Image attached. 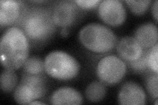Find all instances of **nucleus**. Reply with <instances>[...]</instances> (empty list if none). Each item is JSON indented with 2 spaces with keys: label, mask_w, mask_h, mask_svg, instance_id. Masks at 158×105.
I'll return each mask as SVG.
<instances>
[{
  "label": "nucleus",
  "mask_w": 158,
  "mask_h": 105,
  "mask_svg": "<svg viewBox=\"0 0 158 105\" xmlns=\"http://www.w3.org/2000/svg\"><path fill=\"white\" fill-rule=\"evenodd\" d=\"M29 54L28 38L21 28L11 27L5 32L0 42V58L5 68L16 71L23 66Z\"/></svg>",
  "instance_id": "f257e3e1"
},
{
  "label": "nucleus",
  "mask_w": 158,
  "mask_h": 105,
  "mask_svg": "<svg viewBox=\"0 0 158 105\" xmlns=\"http://www.w3.org/2000/svg\"><path fill=\"white\" fill-rule=\"evenodd\" d=\"M79 39L86 49L98 53L110 51L117 43L115 34L110 28L96 22L82 27L79 32Z\"/></svg>",
  "instance_id": "f03ea898"
},
{
  "label": "nucleus",
  "mask_w": 158,
  "mask_h": 105,
  "mask_svg": "<svg viewBox=\"0 0 158 105\" xmlns=\"http://www.w3.org/2000/svg\"><path fill=\"white\" fill-rule=\"evenodd\" d=\"M52 16L42 9H32L24 14L21 30L27 38L34 41L47 39L55 30Z\"/></svg>",
  "instance_id": "7ed1b4c3"
},
{
  "label": "nucleus",
  "mask_w": 158,
  "mask_h": 105,
  "mask_svg": "<svg viewBox=\"0 0 158 105\" xmlns=\"http://www.w3.org/2000/svg\"><path fill=\"white\" fill-rule=\"evenodd\" d=\"M44 67L49 76L61 81L75 78L80 70V64L77 59L62 51L49 53L44 59Z\"/></svg>",
  "instance_id": "20e7f679"
},
{
  "label": "nucleus",
  "mask_w": 158,
  "mask_h": 105,
  "mask_svg": "<svg viewBox=\"0 0 158 105\" xmlns=\"http://www.w3.org/2000/svg\"><path fill=\"white\" fill-rule=\"evenodd\" d=\"M46 93L45 79L42 75L24 74L21 81L14 90L15 101L21 104H29L42 97Z\"/></svg>",
  "instance_id": "39448f33"
},
{
  "label": "nucleus",
  "mask_w": 158,
  "mask_h": 105,
  "mask_svg": "<svg viewBox=\"0 0 158 105\" xmlns=\"http://www.w3.org/2000/svg\"><path fill=\"white\" fill-rule=\"evenodd\" d=\"M126 71V64L120 58L115 55H108L98 62L96 74L102 83L113 86L122 80Z\"/></svg>",
  "instance_id": "423d86ee"
},
{
  "label": "nucleus",
  "mask_w": 158,
  "mask_h": 105,
  "mask_svg": "<svg viewBox=\"0 0 158 105\" xmlns=\"http://www.w3.org/2000/svg\"><path fill=\"white\" fill-rule=\"evenodd\" d=\"M98 14L102 21L112 26L125 21L126 10L119 0H103L98 5Z\"/></svg>",
  "instance_id": "0eeeda50"
},
{
  "label": "nucleus",
  "mask_w": 158,
  "mask_h": 105,
  "mask_svg": "<svg viewBox=\"0 0 158 105\" xmlns=\"http://www.w3.org/2000/svg\"><path fill=\"white\" fill-rule=\"evenodd\" d=\"M75 2L62 1L54 7L52 19L55 25L66 28L76 21L78 16L79 10Z\"/></svg>",
  "instance_id": "6e6552de"
},
{
  "label": "nucleus",
  "mask_w": 158,
  "mask_h": 105,
  "mask_svg": "<svg viewBox=\"0 0 158 105\" xmlns=\"http://www.w3.org/2000/svg\"><path fill=\"white\" fill-rule=\"evenodd\" d=\"M146 93L138 83L128 81L123 85L118 93V102L123 105H144Z\"/></svg>",
  "instance_id": "1a4fd4ad"
},
{
  "label": "nucleus",
  "mask_w": 158,
  "mask_h": 105,
  "mask_svg": "<svg viewBox=\"0 0 158 105\" xmlns=\"http://www.w3.org/2000/svg\"><path fill=\"white\" fill-rule=\"evenodd\" d=\"M144 49L134 37L121 38L117 45V51L119 57L127 62L134 61L142 55Z\"/></svg>",
  "instance_id": "9d476101"
},
{
  "label": "nucleus",
  "mask_w": 158,
  "mask_h": 105,
  "mask_svg": "<svg viewBox=\"0 0 158 105\" xmlns=\"http://www.w3.org/2000/svg\"><path fill=\"white\" fill-rule=\"evenodd\" d=\"M23 3L14 0H2L0 2V24L7 26L15 22L21 14Z\"/></svg>",
  "instance_id": "9b49d317"
},
{
  "label": "nucleus",
  "mask_w": 158,
  "mask_h": 105,
  "mask_svg": "<svg viewBox=\"0 0 158 105\" xmlns=\"http://www.w3.org/2000/svg\"><path fill=\"white\" fill-rule=\"evenodd\" d=\"M143 49H148L157 43V28L156 24L146 22L138 26L135 32V37Z\"/></svg>",
  "instance_id": "f8f14e48"
},
{
  "label": "nucleus",
  "mask_w": 158,
  "mask_h": 105,
  "mask_svg": "<svg viewBox=\"0 0 158 105\" xmlns=\"http://www.w3.org/2000/svg\"><path fill=\"white\" fill-rule=\"evenodd\" d=\"M81 93L72 87H63L54 91L50 97L52 104H81Z\"/></svg>",
  "instance_id": "ddd939ff"
},
{
  "label": "nucleus",
  "mask_w": 158,
  "mask_h": 105,
  "mask_svg": "<svg viewBox=\"0 0 158 105\" xmlns=\"http://www.w3.org/2000/svg\"><path fill=\"white\" fill-rule=\"evenodd\" d=\"M106 87L101 82L94 81L87 86L85 95L89 101L97 103L101 101L106 95Z\"/></svg>",
  "instance_id": "4468645a"
},
{
  "label": "nucleus",
  "mask_w": 158,
  "mask_h": 105,
  "mask_svg": "<svg viewBox=\"0 0 158 105\" xmlns=\"http://www.w3.org/2000/svg\"><path fill=\"white\" fill-rule=\"evenodd\" d=\"M0 82H1V89L3 92H11L17 86V75L13 70L6 68L2 72Z\"/></svg>",
  "instance_id": "2eb2a0df"
},
{
  "label": "nucleus",
  "mask_w": 158,
  "mask_h": 105,
  "mask_svg": "<svg viewBox=\"0 0 158 105\" xmlns=\"http://www.w3.org/2000/svg\"><path fill=\"white\" fill-rule=\"evenodd\" d=\"M24 74L31 75H42L45 71L44 62L38 57H31L28 58L23 64Z\"/></svg>",
  "instance_id": "dca6fc26"
},
{
  "label": "nucleus",
  "mask_w": 158,
  "mask_h": 105,
  "mask_svg": "<svg viewBox=\"0 0 158 105\" xmlns=\"http://www.w3.org/2000/svg\"><path fill=\"white\" fill-rule=\"evenodd\" d=\"M157 79V73L152 71L147 75L145 79V86L147 91L152 98L154 99H157L158 97Z\"/></svg>",
  "instance_id": "f3484780"
},
{
  "label": "nucleus",
  "mask_w": 158,
  "mask_h": 105,
  "mask_svg": "<svg viewBox=\"0 0 158 105\" xmlns=\"http://www.w3.org/2000/svg\"><path fill=\"white\" fill-rule=\"evenodd\" d=\"M126 3L132 13L137 15H140L147 11L152 1L151 0H137V1L127 0Z\"/></svg>",
  "instance_id": "a211bd4d"
},
{
  "label": "nucleus",
  "mask_w": 158,
  "mask_h": 105,
  "mask_svg": "<svg viewBox=\"0 0 158 105\" xmlns=\"http://www.w3.org/2000/svg\"><path fill=\"white\" fill-rule=\"evenodd\" d=\"M148 51H149V49L148 50L146 49L145 51L144 50L140 57L134 61L128 63L133 71H135L136 72H143L147 71L148 69H149L148 64Z\"/></svg>",
  "instance_id": "6ab92c4d"
},
{
  "label": "nucleus",
  "mask_w": 158,
  "mask_h": 105,
  "mask_svg": "<svg viewBox=\"0 0 158 105\" xmlns=\"http://www.w3.org/2000/svg\"><path fill=\"white\" fill-rule=\"evenodd\" d=\"M158 44L156 43L154 46L149 49L148 55V64L151 71L157 73L158 65Z\"/></svg>",
  "instance_id": "aec40b11"
},
{
  "label": "nucleus",
  "mask_w": 158,
  "mask_h": 105,
  "mask_svg": "<svg viewBox=\"0 0 158 105\" xmlns=\"http://www.w3.org/2000/svg\"><path fill=\"white\" fill-rule=\"evenodd\" d=\"M75 3L78 7L85 9H89L96 7L100 4V0H76Z\"/></svg>",
  "instance_id": "412c9836"
},
{
  "label": "nucleus",
  "mask_w": 158,
  "mask_h": 105,
  "mask_svg": "<svg viewBox=\"0 0 158 105\" xmlns=\"http://www.w3.org/2000/svg\"><path fill=\"white\" fill-rule=\"evenodd\" d=\"M157 7H158V2L157 0H156V1L154 2V3H153V6L152 7V13L156 22H157V18H158Z\"/></svg>",
  "instance_id": "4be33fe9"
},
{
  "label": "nucleus",
  "mask_w": 158,
  "mask_h": 105,
  "mask_svg": "<svg viewBox=\"0 0 158 105\" xmlns=\"http://www.w3.org/2000/svg\"><path fill=\"white\" fill-rule=\"evenodd\" d=\"M29 104H46L45 103H44L43 102L41 101H34L32 102H31Z\"/></svg>",
  "instance_id": "5701e85b"
},
{
  "label": "nucleus",
  "mask_w": 158,
  "mask_h": 105,
  "mask_svg": "<svg viewBox=\"0 0 158 105\" xmlns=\"http://www.w3.org/2000/svg\"><path fill=\"white\" fill-rule=\"evenodd\" d=\"M61 34H62V35H63V36H66V35L67 34V31L66 30V28H63V29L61 31Z\"/></svg>",
  "instance_id": "b1692460"
},
{
  "label": "nucleus",
  "mask_w": 158,
  "mask_h": 105,
  "mask_svg": "<svg viewBox=\"0 0 158 105\" xmlns=\"http://www.w3.org/2000/svg\"><path fill=\"white\" fill-rule=\"evenodd\" d=\"M155 104L157 105V100H156V103H155Z\"/></svg>",
  "instance_id": "393cba45"
}]
</instances>
